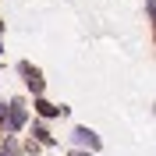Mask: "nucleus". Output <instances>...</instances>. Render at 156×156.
Segmentation results:
<instances>
[{"mask_svg": "<svg viewBox=\"0 0 156 156\" xmlns=\"http://www.w3.org/2000/svg\"><path fill=\"white\" fill-rule=\"evenodd\" d=\"M4 121H7V135L25 131V124H29V103H25V96L7 99V114H4Z\"/></svg>", "mask_w": 156, "mask_h": 156, "instance_id": "nucleus-1", "label": "nucleus"}, {"mask_svg": "<svg viewBox=\"0 0 156 156\" xmlns=\"http://www.w3.org/2000/svg\"><path fill=\"white\" fill-rule=\"evenodd\" d=\"M0 50H4V46H0Z\"/></svg>", "mask_w": 156, "mask_h": 156, "instance_id": "nucleus-8", "label": "nucleus"}, {"mask_svg": "<svg viewBox=\"0 0 156 156\" xmlns=\"http://www.w3.org/2000/svg\"><path fill=\"white\" fill-rule=\"evenodd\" d=\"M71 149H85V153H99L103 149V138L92 131V128L85 124H75V131H71Z\"/></svg>", "mask_w": 156, "mask_h": 156, "instance_id": "nucleus-3", "label": "nucleus"}, {"mask_svg": "<svg viewBox=\"0 0 156 156\" xmlns=\"http://www.w3.org/2000/svg\"><path fill=\"white\" fill-rule=\"evenodd\" d=\"M68 156H96V153H85V149H68Z\"/></svg>", "mask_w": 156, "mask_h": 156, "instance_id": "nucleus-7", "label": "nucleus"}, {"mask_svg": "<svg viewBox=\"0 0 156 156\" xmlns=\"http://www.w3.org/2000/svg\"><path fill=\"white\" fill-rule=\"evenodd\" d=\"M32 110H36V121H53V117H68L71 107H60V103H50L46 96H32Z\"/></svg>", "mask_w": 156, "mask_h": 156, "instance_id": "nucleus-4", "label": "nucleus"}, {"mask_svg": "<svg viewBox=\"0 0 156 156\" xmlns=\"http://www.w3.org/2000/svg\"><path fill=\"white\" fill-rule=\"evenodd\" d=\"M18 149H21V156H39V153H43V146H39V142H32V138H21Z\"/></svg>", "mask_w": 156, "mask_h": 156, "instance_id": "nucleus-6", "label": "nucleus"}, {"mask_svg": "<svg viewBox=\"0 0 156 156\" xmlns=\"http://www.w3.org/2000/svg\"><path fill=\"white\" fill-rule=\"evenodd\" d=\"M18 75H21V82H25V89H29L32 96H43V92H46V75H43L39 64L21 60V64H18Z\"/></svg>", "mask_w": 156, "mask_h": 156, "instance_id": "nucleus-2", "label": "nucleus"}, {"mask_svg": "<svg viewBox=\"0 0 156 156\" xmlns=\"http://www.w3.org/2000/svg\"><path fill=\"white\" fill-rule=\"evenodd\" d=\"M32 142H39V146H43V149H53V146H57V135H53V131H50V124H46V121H32Z\"/></svg>", "mask_w": 156, "mask_h": 156, "instance_id": "nucleus-5", "label": "nucleus"}]
</instances>
